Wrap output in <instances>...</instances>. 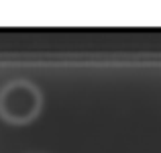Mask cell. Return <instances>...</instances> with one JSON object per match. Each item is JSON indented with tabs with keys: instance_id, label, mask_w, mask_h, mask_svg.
Here are the masks:
<instances>
[{
	"instance_id": "cell-1",
	"label": "cell",
	"mask_w": 161,
	"mask_h": 153,
	"mask_svg": "<svg viewBox=\"0 0 161 153\" xmlns=\"http://www.w3.org/2000/svg\"><path fill=\"white\" fill-rule=\"evenodd\" d=\"M43 108V94L27 80L8 82L0 90V118L10 125H27L35 121Z\"/></svg>"
}]
</instances>
